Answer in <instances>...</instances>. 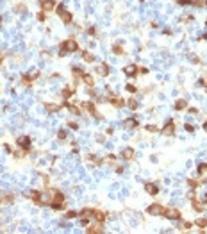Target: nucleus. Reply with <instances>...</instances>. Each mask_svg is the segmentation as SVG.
Returning <instances> with one entry per match:
<instances>
[{
  "mask_svg": "<svg viewBox=\"0 0 207 234\" xmlns=\"http://www.w3.org/2000/svg\"><path fill=\"white\" fill-rule=\"evenodd\" d=\"M57 136H59V138H61V139H63V138H64V136H66V132H64V130H59V132H57Z\"/></svg>",
  "mask_w": 207,
  "mask_h": 234,
  "instance_id": "24",
  "label": "nucleus"
},
{
  "mask_svg": "<svg viewBox=\"0 0 207 234\" xmlns=\"http://www.w3.org/2000/svg\"><path fill=\"white\" fill-rule=\"evenodd\" d=\"M205 130H207V123H205Z\"/></svg>",
  "mask_w": 207,
  "mask_h": 234,
  "instance_id": "26",
  "label": "nucleus"
},
{
  "mask_svg": "<svg viewBox=\"0 0 207 234\" xmlns=\"http://www.w3.org/2000/svg\"><path fill=\"white\" fill-rule=\"evenodd\" d=\"M77 48H79V45H77L75 41L68 39V41H64V43L61 45V48H59V54H66V52H75Z\"/></svg>",
  "mask_w": 207,
  "mask_h": 234,
  "instance_id": "1",
  "label": "nucleus"
},
{
  "mask_svg": "<svg viewBox=\"0 0 207 234\" xmlns=\"http://www.w3.org/2000/svg\"><path fill=\"white\" fill-rule=\"evenodd\" d=\"M184 107H186V102H184V100H179V102L175 104V109H184Z\"/></svg>",
  "mask_w": 207,
  "mask_h": 234,
  "instance_id": "13",
  "label": "nucleus"
},
{
  "mask_svg": "<svg viewBox=\"0 0 207 234\" xmlns=\"http://www.w3.org/2000/svg\"><path fill=\"white\" fill-rule=\"evenodd\" d=\"M145 189H146L150 195H157V193H159V188H157L155 184H146V186H145Z\"/></svg>",
  "mask_w": 207,
  "mask_h": 234,
  "instance_id": "7",
  "label": "nucleus"
},
{
  "mask_svg": "<svg viewBox=\"0 0 207 234\" xmlns=\"http://www.w3.org/2000/svg\"><path fill=\"white\" fill-rule=\"evenodd\" d=\"M31 197H32V198H36V200H38V198H39V191H32V193H31Z\"/></svg>",
  "mask_w": 207,
  "mask_h": 234,
  "instance_id": "21",
  "label": "nucleus"
},
{
  "mask_svg": "<svg viewBox=\"0 0 207 234\" xmlns=\"http://www.w3.org/2000/svg\"><path fill=\"white\" fill-rule=\"evenodd\" d=\"M161 132H162V134H166V136L173 134V132H175V129H173V122H171V120H168V123L164 125V129H162Z\"/></svg>",
  "mask_w": 207,
  "mask_h": 234,
  "instance_id": "4",
  "label": "nucleus"
},
{
  "mask_svg": "<svg viewBox=\"0 0 207 234\" xmlns=\"http://www.w3.org/2000/svg\"><path fill=\"white\" fill-rule=\"evenodd\" d=\"M129 107H130V109H136V107H138V102H132V100H130V102H129Z\"/></svg>",
  "mask_w": 207,
  "mask_h": 234,
  "instance_id": "20",
  "label": "nucleus"
},
{
  "mask_svg": "<svg viewBox=\"0 0 207 234\" xmlns=\"http://www.w3.org/2000/svg\"><path fill=\"white\" fill-rule=\"evenodd\" d=\"M66 216H68V218H75V216H77V213H75V211H70Z\"/></svg>",
  "mask_w": 207,
  "mask_h": 234,
  "instance_id": "22",
  "label": "nucleus"
},
{
  "mask_svg": "<svg viewBox=\"0 0 207 234\" xmlns=\"http://www.w3.org/2000/svg\"><path fill=\"white\" fill-rule=\"evenodd\" d=\"M100 73H102V75H107V73H109V66H107V64H102V66H100Z\"/></svg>",
  "mask_w": 207,
  "mask_h": 234,
  "instance_id": "12",
  "label": "nucleus"
},
{
  "mask_svg": "<svg viewBox=\"0 0 207 234\" xmlns=\"http://www.w3.org/2000/svg\"><path fill=\"white\" fill-rule=\"evenodd\" d=\"M84 81H86V82H87L89 86H93V79H91L89 75H84Z\"/></svg>",
  "mask_w": 207,
  "mask_h": 234,
  "instance_id": "16",
  "label": "nucleus"
},
{
  "mask_svg": "<svg viewBox=\"0 0 207 234\" xmlns=\"http://www.w3.org/2000/svg\"><path fill=\"white\" fill-rule=\"evenodd\" d=\"M162 209H164V207H162L161 204H152L146 211H148V214H161V213H162Z\"/></svg>",
  "mask_w": 207,
  "mask_h": 234,
  "instance_id": "3",
  "label": "nucleus"
},
{
  "mask_svg": "<svg viewBox=\"0 0 207 234\" xmlns=\"http://www.w3.org/2000/svg\"><path fill=\"white\" fill-rule=\"evenodd\" d=\"M59 16H63V20H64L66 23H70V22H71V16H70V13L63 11V6H59Z\"/></svg>",
  "mask_w": 207,
  "mask_h": 234,
  "instance_id": "6",
  "label": "nucleus"
},
{
  "mask_svg": "<svg viewBox=\"0 0 207 234\" xmlns=\"http://www.w3.org/2000/svg\"><path fill=\"white\" fill-rule=\"evenodd\" d=\"M136 70H138V68H136L134 64H130V66H127V68H125V73H127V75H134V73H136Z\"/></svg>",
  "mask_w": 207,
  "mask_h": 234,
  "instance_id": "10",
  "label": "nucleus"
},
{
  "mask_svg": "<svg viewBox=\"0 0 207 234\" xmlns=\"http://www.w3.org/2000/svg\"><path fill=\"white\" fill-rule=\"evenodd\" d=\"M162 213H164V216L166 218H170V220H179L180 218V213L177 211V209H162Z\"/></svg>",
  "mask_w": 207,
  "mask_h": 234,
  "instance_id": "2",
  "label": "nucleus"
},
{
  "mask_svg": "<svg viewBox=\"0 0 207 234\" xmlns=\"http://www.w3.org/2000/svg\"><path fill=\"white\" fill-rule=\"evenodd\" d=\"M205 170H207V165H200L198 166V173H203Z\"/></svg>",
  "mask_w": 207,
  "mask_h": 234,
  "instance_id": "18",
  "label": "nucleus"
},
{
  "mask_svg": "<svg viewBox=\"0 0 207 234\" xmlns=\"http://www.w3.org/2000/svg\"><path fill=\"white\" fill-rule=\"evenodd\" d=\"M95 57L91 55V54H87V52H84V61H93Z\"/></svg>",
  "mask_w": 207,
  "mask_h": 234,
  "instance_id": "15",
  "label": "nucleus"
},
{
  "mask_svg": "<svg viewBox=\"0 0 207 234\" xmlns=\"http://www.w3.org/2000/svg\"><path fill=\"white\" fill-rule=\"evenodd\" d=\"M123 125H125L127 129H134V127L138 125V122H136L134 118H129V120H125V122H123Z\"/></svg>",
  "mask_w": 207,
  "mask_h": 234,
  "instance_id": "9",
  "label": "nucleus"
},
{
  "mask_svg": "<svg viewBox=\"0 0 207 234\" xmlns=\"http://www.w3.org/2000/svg\"><path fill=\"white\" fill-rule=\"evenodd\" d=\"M47 109H48V111H52V113H54V111H57V109H59V107H57V106H52V104H48V106H47Z\"/></svg>",
  "mask_w": 207,
  "mask_h": 234,
  "instance_id": "17",
  "label": "nucleus"
},
{
  "mask_svg": "<svg viewBox=\"0 0 207 234\" xmlns=\"http://www.w3.org/2000/svg\"><path fill=\"white\" fill-rule=\"evenodd\" d=\"M132 155H134V150H132L130 147H127V148L122 152V157H123V159H127V161H129V159H132Z\"/></svg>",
  "mask_w": 207,
  "mask_h": 234,
  "instance_id": "5",
  "label": "nucleus"
},
{
  "mask_svg": "<svg viewBox=\"0 0 207 234\" xmlns=\"http://www.w3.org/2000/svg\"><path fill=\"white\" fill-rule=\"evenodd\" d=\"M196 184H198V182H195V181H189V186H191V188H196Z\"/></svg>",
  "mask_w": 207,
  "mask_h": 234,
  "instance_id": "25",
  "label": "nucleus"
},
{
  "mask_svg": "<svg viewBox=\"0 0 207 234\" xmlns=\"http://www.w3.org/2000/svg\"><path fill=\"white\" fill-rule=\"evenodd\" d=\"M179 4L186 6V4H193V0H179Z\"/></svg>",
  "mask_w": 207,
  "mask_h": 234,
  "instance_id": "19",
  "label": "nucleus"
},
{
  "mask_svg": "<svg viewBox=\"0 0 207 234\" xmlns=\"http://www.w3.org/2000/svg\"><path fill=\"white\" fill-rule=\"evenodd\" d=\"M29 143H31V138H29V136L20 138V147H23L25 150H29Z\"/></svg>",
  "mask_w": 207,
  "mask_h": 234,
  "instance_id": "8",
  "label": "nucleus"
},
{
  "mask_svg": "<svg viewBox=\"0 0 207 234\" xmlns=\"http://www.w3.org/2000/svg\"><path fill=\"white\" fill-rule=\"evenodd\" d=\"M146 129H148V130H150V132H155V130H157V127H154V125H148V127H146Z\"/></svg>",
  "mask_w": 207,
  "mask_h": 234,
  "instance_id": "23",
  "label": "nucleus"
},
{
  "mask_svg": "<svg viewBox=\"0 0 207 234\" xmlns=\"http://www.w3.org/2000/svg\"><path fill=\"white\" fill-rule=\"evenodd\" d=\"M196 225L203 229V227H207V220H203V218H198V220H196Z\"/></svg>",
  "mask_w": 207,
  "mask_h": 234,
  "instance_id": "11",
  "label": "nucleus"
},
{
  "mask_svg": "<svg viewBox=\"0 0 207 234\" xmlns=\"http://www.w3.org/2000/svg\"><path fill=\"white\" fill-rule=\"evenodd\" d=\"M113 104L118 106V107H122V106H123V100H122V98H113Z\"/></svg>",
  "mask_w": 207,
  "mask_h": 234,
  "instance_id": "14",
  "label": "nucleus"
}]
</instances>
